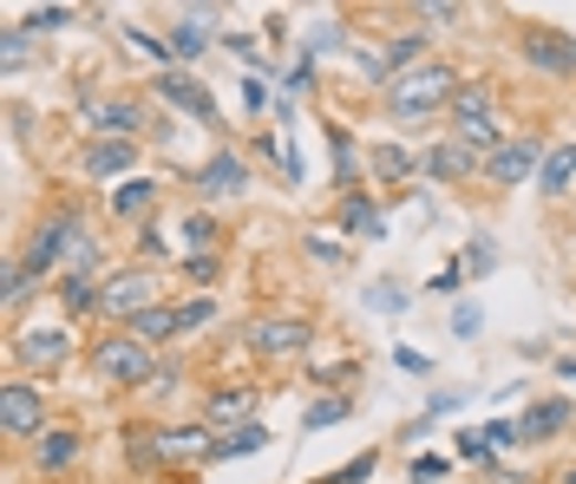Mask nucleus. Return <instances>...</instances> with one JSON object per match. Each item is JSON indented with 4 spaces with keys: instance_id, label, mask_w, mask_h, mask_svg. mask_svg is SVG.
Returning <instances> with one entry per match:
<instances>
[{
    "instance_id": "f257e3e1",
    "label": "nucleus",
    "mask_w": 576,
    "mask_h": 484,
    "mask_svg": "<svg viewBox=\"0 0 576 484\" xmlns=\"http://www.w3.org/2000/svg\"><path fill=\"white\" fill-rule=\"evenodd\" d=\"M459 92V72L426 60V66H407L393 72V85H387V105H393V119H426L432 105H445Z\"/></svg>"
},
{
    "instance_id": "f03ea898",
    "label": "nucleus",
    "mask_w": 576,
    "mask_h": 484,
    "mask_svg": "<svg viewBox=\"0 0 576 484\" xmlns=\"http://www.w3.org/2000/svg\"><path fill=\"white\" fill-rule=\"evenodd\" d=\"M92 373L99 380H112V387H151V347L138 341V334H112V341L92 347Z\"/></svg>"
},
{
    "instance_id": "7ed1b4c3",
    "label": "nucleus",
    "mask_w": 576,
    "mask_h": 484,
    "mask_svg": "<svg viewBox=\"0 0 576 484\" xmlns=\"http://www.w3.org/2000/svg\"><path fill=\"white\" fill-rule=\"evenodd\" d=\"M151 308H157V276L151 269H119L99 288V315H112V321H138Z\"/></svg>"
},
{
    "instance_id": "20e7f679",
    "label": "nucleus",
    "mask_w": 576,
    "mask_h": 484,
    "mask_svg": "<svg viewBox=\"0 0 576 484\" xmlns=\"http://www.w3.org/2000/svg\"><path fill=\"white\" fill-rule=\"evenodd\" d=\"M0 432H7V439H40V432H47V393L27 387V380H13V387L0 393Z\"/></svg>"
},
{
    "instance_id": "39448f33",
    "label": "nucleus",
    "mask_w": 576,
    "mask_h": 484,
    "mask_svg": "<svg viewBox=\"0 0 576 484\" xmlns=\"http://www.w3.org/2000/svg\"><path fill=\"white\" fill-rule=\"evenodd\" d=\"M79 243H85V223H79V216H53V223H40V229H33V243H27V269H33V276H47L66 249H79Z\"/></svg>"
},
{
    "instance_id": "423d86ee",
    "label": "nucleus",
    "mask_w": 576,
    "mask_h": 484,
    "mask_svg": "<svg viewBox=\"0 0 576 484\" xmlns=\"http://www.w3.org/2000/svg\"><path fill=\"white\" fill-rule=\"evenodd\" d=\"M517 53H524L537 72H557V79H570V72H576V40H570V33H557V27H531Z\"/></svg>"
},
{
    "instance_id": "0eeeda50",
    "label": "nucleus",
    "mask_w": 576,
    "mask_h": 484,
    "mask_svg": "<svg viewBox=\"0 0 576 484\" xmlns=\"http://www.w3.org/2000/svg\"><path fill=\"white\" fill-rule=\"evenodd\" d=\"M13 353H20V367H33V373L47 367V373H53V367L72 353V334H66V328H27Z\"/></svg>"
},
{
    "instance_id": "6e6552de",
    "label": "nucleus",
    "mask_w": 576,
    "mask_h": 484,
    "mask_svg": "<svg viewBox=\"0 0 576 484\" xmlns=\"http://www.w3.org/2000/svg\"><path fill=\"white\" fill-rule=\"evenodd\" d=\"M570 419H576L570 400H537L531 413L517 419V445H544V439H557V432H564Z\"/></svg>"
},
{
    "instance_id": "1a4fd4ad",
    "label": "nucleus",
    "mask_w": 576,
    "mask_h": 484,
    "mask_svg": "<svg viewBox=\"0 0 576 484\" xmlns=\"http://www.w3.org/2000/svg\"><path fill=\"white\" fill-rule=\"evenodd\" d=\"M157 92H164L171 105H184L191 119H204V125H216V99H210V85H197L191 72H164V79H157Z\"/></svg>"
},
{
    "instance_id": "9d476101",
    "label": "nucleus",
    "mask_w": 576,
    "mask_h": 484,
    "mask_svg": "<svg viewBox=\"0 0 576 484\" xmlns=\"http://www.w3.org/2000/svg\"><path fill=\"white\" fill-rule=\"evenodd\" d=\"M485 164H492V177H498V184H524V177L537 171V138H504Z\"/></svg>"
},
{
    "instance_id": "9b49d317",
    "label": "nucleus",
    "mask_w": 576,
    "mask_h": 484,
    "mask_svg": "<svg viewBox=\"0 0 576 484\" xmlns=\"http://www.w3.org/2000/svg\"><path fill=\"white\" fill-rule=\"evenodd\" d=\"M243 341L256 353H295V347H308V321H249Z\"/></svg>"
},
{
    "instance_id": "f8f14e48",
    "label": "nucleus",
    "mask_w": 576,
    "mask_h": 484,
    "mask_svg": "<svg viewBox=\"0 0 576 484\" xmlns=\"http://www.w3.org/2000/svg\"><path fill=\"white\" fill-rule=\"evenodd\" d=\"M197 184H204V197H236V190L249 184V171H243V157H236V151H216Z\"/></svg>"
},
{
    "instance_id": "ddd939ff",
    "label": "nucleus",
    "mask_w": 576,
    "mask_h": 484,
    "mask_svg": "<svg viewBox=\"0 0 576 484\" xmlns=\"http://www.w3.org/2000/svg\"><path fill=\"white\" fill-rule=\"evenodd\" d=\"M132 334H138L144 347L177 341V334H191V315H184V308H151V315H138V321H132Z\"/></svg>"
},
{
    "instance_id": "4468645a",
    "label": "nucleus",
    "mask_w": 576,
    "mask_h": 484,
    "mask_svg": "<svg viewBox=\"0 0 576 484\" xmlns=\"http://www.w3.org/2000/svg\"><path fill=\"white\" fill-rule=\"evenodd\" d=\"M164 459H210L216 445H210V425H184V432H157L151 439Z\"/></svg>"
},
{
    "instance_id": "2eb2a0df",
    "label": "nucleus",
    "mask_w": 576,
    "mask_h": 484,
    "mask_svg": "<svg viewBox=\"0 0 576 484\" xmlns=\"http://www.w3.org/2000/svg\"><path fill=\"white\" fill-rule=\"evenodd\" d=\"M85 112H92V125L112 132V138H125V132H138V125H144L138 105H119V99H85Z\"/></svg>"
},
{
    "instance_id": "dca6fc26",
    "label": "nucleus",
    "mask_w": 576,
    "mask_h": 484,
    "mask_svg": "<svg viewBox=\"0 0 576 484\" xmlns=\"http://www.w3.org/2000/svg\"><path fill=\"white\" fill-rule=\"evenodd\" d=\"M452 119H459V125H492V85L465 79V85L452 92Z\"/></svg>"
},
{
    "instance_id": "f3484780",
    "label": "nucleus",
    "mask_w": 576,
    "mask_h": 484,
    "mask_svg": "<svg viewBox=\"0 0 576 484\" xmlns=\"http://www.w3.org/2000/svg\"><path fill=\"white\" fill-rule=\"evenodd\" d=\"M472 164H479V151H465V144L452 138V144H439V151L426 157V177H439V184H459Z\"/></svg>"
},
{
    "instance_id": "a211bd4d",
    "label": "nucleus",
    "mask_w": 576,
    "mask_h": 484,
    "mask_svg": "<svg viewBox=\"0 0 576 484\" xmlns=\"http://www.w3.org/2000/svg\"><path fill=\"white\" fill-rule=\"evenodd\" d=\"M72 459H79V439H72V432H40V439H33V465H40V472H66Z\"/></svg>"
},
{
    "instance_id": "6ab92c4d",
    "label": "nucleus",
    "mask_w": 576,
    "mask_h": 484,
    "mask_svg": "<svg viewBox=\"0 0 576 484\" xmlns=\"http://www.w3.org/2000/svg\"><path fill=\"white\" fill-rule=\"evenodd\" d=\"M210 13H184L177 27H171V53L177 60H204V47H210V27H204Z\"/></svg>"
},
{
    "instance_id": "aec40b11",
    "label": "nucleus",
    "mask_w": 576,
    "mask_h": 484,
    "mask_svg": "<svg viewBox=\"0 0 576 484\" xmlns=\"http://www.w3.org/2000/svg\"><path fill=\"white\" fill-rule=\"evenodd\" d=\"M341 223H348V229H354L360 243H380V236H387V223H380V209L367 204V197H354V190H348V197H341Z\"/></svg>"
},
{
    "instance_id": "412c9836",
    "label": "nucleus",
    "mask_w": 576,
    "mask_h": 484,
    "mask_svg": "<svg viewBox=\"0 0 576 484\" xmlns=\"http://www.w3.org/2000/svg\"><path fill=\"white\" fill-rule=\"evenodd\" d=\"M576 177V144H564V151H551L544 157V171H537V190H551V197H564Z\"/></svg>"
},
{
    "instance_id": "4be33fe9",
    "label": "nucleus",
    "mask_w": 576,
    "mask_h": 484,
    "mask_svg": "<svg viewBox=\"0 0 576 484\" xmlns=\"http://www.w3.org/2000/svg\"><path fill=\"white\" fill-rule=\"evenodd\" d=\"M92 177H119L125 164H132V138H105V144H92Z\"/></svg>"
},
{
    "instance_id": "5701e85b",
    "label": "nucleus",
    "mask_w": 576,
    "mask_h": 484,
    "mask_svg": "<svg viewBox=\"0 0 576 484\" xmlns=\"http://www.w3.org/2000/svg\"><path fill=\"white\" fill-rule=\"evenodd\" d=\"M263 445H269V432H263V425H236V432H229V439L216 445L210 459H256Z\"/></svg>"
},
{
    "instance_id": "b1692460",
    "label": "nucleus",
    "mask_w": 576,
    "mask_h": 484,
    "mask_svg": "<svg viewBox=\"0 0 576 484\" xmlns=\"http://www.w3.org/2000/svg\"><path fill=\"white\" fill-rule=\"evenodd\" d=\"M348 413H354V400H315V406L301 413V432H321V425H341Z\"/></svg>"
},
{
    "instance_id": "393cba45",
    "label": "nucleus",
    "mask_w": 576,
    "mask_h": 484,
    "mask_svg": "<svg viewBox=\"0 0 576 484\" xmlns=\"http://www.w3.org/2000/svg\"><path fill=\"white\" fill-rule=\"evenodd\" d=\"M243 413H249V387H223V393L210 400V419H216V425H229V419H243Z\"/></svg>"
},
{
    "instance_id": "a878e982",
    "label": "nucleus",
    "mask_w": 576,
    "mask_h": 484,
    "mask_svg": "<svg viewBox=\"0 0 576 484\" xmlns=\"http://www.w3.org/2000/svg\"><path fill=\"white\" fill-rule=\"evenodd\" d=\"M151 204H157V184H125V190L112 197V209H119V216H138V209H151Z\"/></svg>"
},
{
    "instance_id": "bb28decb",
    "label": "nucleus",
    "mask_w": 576,
    "mask_h": 484,
    "mask_svg": "<svg viewBox=\"0 0 576 484\" xmlns=\"http://www.w3.org/2000/svg\"><path fill=\"white\" fill-rule=\"evenodd\" d=\"M373 171H380V177H413V157H407L400 144H380V151H373Z\"/></svg>"
},
{
    "instance_id": "cd10ccee",
    "label": "nucleus",
    "mask_w": 576,
    "mask_h": 484,
    "mask_svg": "<svg viewBox=\"0 0 576 484\" xmlns=\"http://www.w3.org/2000/svg\"><path fill=\"white\" fill-rule=\"evenodd\" d=\"M66 20H72V7H33L20 27H27V33H53V27H66Z\"/></svg>"
},
{
    "instance_id": "c85d7f7f",
    "label": "nucleus",
    "mask_w": 576,
    "mask_h": 484,
    "mask_svg": "<svg viewBox=\"0 0 576 484\" xmlns=\"http://www.w3.org/2000/svg\"><path fill=\"white\" fill-rule=\"evenodd\" d=\"M33 269H27V262H13V269H7V308H20V301H27V295H33Z\"/></svg>"
},
{
    "instance_id": "c756f323",
    "label": "nucleus",
    "mask_w": 576,
    "mask_h": 484,
    "mask_svg": "<svg viewBox=\"0 0 576 484\" xmlns=\"http://www.w3.org/2000/svg\"><path fill=\"white\" fill-rule=\"evenodd\" d=\"M367 308H380V315H400V308H407V295H400L393 281H373V288H367Z\"/></svg>"
},
{
    "instance_id": "7c9ffc66",
    "label": "nucleus",
    "mask_w": 576,
    "mask_h": 484,
    "mask_svg": "<svg viewBox=\"0 0 576 484\" xmlns=\"http://www.w3.org/2000/svg\"><path fill=\"white\" fill-rule=\"evenodd\" d=\"M373 465H380V459H373V452H360L354 465H341V472H328V478H321V484H360V478H373Z\"/></svg>"
},
{
    "instance_id": "2f4dec72",
    "label": "nucleus",
    "mask_w": 576,
    "mask_h": 484,
    "mask_svg": "<svg viewBox=\"0 0 576 484\" xmlns=\"http://www.w3.org/2000/svg\"><path fill=\"white\" fill-rule=\"evenodd\" d=\"M479 328H485V315H479L472 301H459V308H452V334H459V341H472Z\"/></svg>"
},
{
    "instance_id": "473e14b6",
    "label": "nucleus",
    "mask_w": 576,
    "mask_h": 484,
    "mask_svg": "<svg viewBox=\"0 0 576 484\" xmlns=\"http://www.w3.org/2000/svg\"><path fill=\"white\" fill-rule=\"evenodd\" d=\"M0 60H7V66L27 60V27H7V33H0Z\"/></svg>"
},
{
    "instance_id": "72a5a7b5",
    "label": "nucleus",
    "mask_w": 576,
    "mask_h": 484,
    "mask_svg": "<svg viewBox=\"0 0 576 484\" xmlns=\"http://www.w3.org/2000/svg\"><path fill=\"white\" fill-rule=\"evenodd\" d=\"M420 47H426L420 33H400V40L387 47V66H407V60H420Z\"/></svg>"
},
{
    "instance_id": "f704fd0d",
    "label": "nucleus",
    "mask_w": 576,
    "mask_h": 484,
    "mask_svg": "<svg viewBox=\"0 0 576 484\" xmlns=\"http://www.w3.org/2000/svg\"><path fill=\"white\" fill-rule=\"evenodd\" d=\"M452 452H459V459H472V465H479V459H492L485 432H459V439H452Z\"/></svg>"
},
{
    "instance_id": "c9c22d12",
    "label": "nucleus",
    "mask_w": 576,
    "mask_h": 484,
    "mask_svg": "<svg viewBox=\"0 0 576 484\" xmlns=\"http://www.w3.org/2000/svg\"><path fill=\"white\" fill-rule=\"evenodd\" d=\"M60 295H66V308H92V301H99L85 276H66V281H60Z\"/></svg>"
},
{
    "instance_id": "e433bc0d",
    "label": "nucleus",
    "mask_w": 576,
    "mask_h": 484,
    "mask_svg": "<svg viewBox=\"0 0 576 484\" xmlns=\"http://www.w3.org/2000/svg\"><path fill=\"white\" fill-rule=\"evenodd\" d=\"M243 105H249V112H263V105H269V85H263V66L249 72V79H243Z\"/></svg>"
},
{
    "instance_id": "4c0bfd02",
    "label": "nucleus",
    "mask_w": 576,
    "mask_h": 484,
    "mask_svg": "<svg viewBox=\"0 0 576 484\" xmlns=\"http://www.w3.org/2000/svg\"><path fill=\"white\" fill-rule=\"evenodd\" d=\"M492 269H498V249L479 236V243H472V276H492Z\"/></svg>"
},
{
    "instance_id": "58836bf2",
    "label": "nucleus",
    "mask_w": 576,
    "mask_h": 484,
    "mask_svg": "<svg viewBox=\"0 0 576 484\" xmlns=\"http://www.w3.org/2000/svg\"><path fill=\"white\" fill-rule=\"evenodd\" d=\"M485 445H492V452H498V445H517V425H504V419H492V425H485Z\"/></svg>"
},
{
    "instance_id": "ea45409f",
    "label": "nucleus",
    "mask_w": 576,
    "mask_h": 484,
    "mask_svg": "<svg viewBox=\"0 0 576 484\" xmlns=\"http://www.w3.org/2000/svg\"><path fill=\"white\" fill-rule=\"evenodd\" d=\"M288 85L308 92V85H315V60H295V66H288Z\"/></svg>"
},
{
    "instance_id": "a19ab883",
    "label": "nucleus",
    "mask_w": 576,
    "mask_h": 484,
    "mask_svg": "<svg viewBox=\"0 0 576 484\" xmlns=\"http://www.w3.org/2000/svg\"><path fill=\"white\" fill-rule=\"evenodd\" d=\"M393 360H400L407 373H426V353H413V347H393Z\"/></svg>"
},
{
    "instance_id": "79ce46f5",
    "label": "nucleus",
    "mask_w": 576,
    "mask_h": 484,
    "mask_svg": "<svg viewBox=\"0 0 576 484\" xmlns=\"http://www.w3.org/2000/svg\"><path fill=\"white\" fill-rule=\"evenodd\" d=\"M413 478H420V484H439V478H445V465H439V459H420V465H413Z\"/></svg>"
},
{
    "instance_id": "37998d69",
    "label": "nucleus",
    "mask_w": 576,
    "mask_h": 484,
    "mask_svg": "<svg viewBox=\"0 0 576 484\" xmlns=\"http://www.w3.org/2000/svg\"><path fill=\"white\" fill-rule=\"evenodd\" d=\"M557 373H564V380H576V360H570V353H564V360H557Z\"/></svg>"
}]
</instances>
